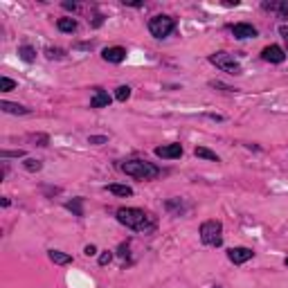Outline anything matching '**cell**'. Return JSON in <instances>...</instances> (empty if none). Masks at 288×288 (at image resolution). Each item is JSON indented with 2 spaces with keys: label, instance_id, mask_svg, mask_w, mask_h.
I'll return each mask as SVG.
<instances>
[{
  "label": "cell",
  "instance_id": "7a4b0ae2",
  "mask_svg": "<svg viewBox=\"0 0 288 288\" xmlns=\"http://www.w3.org/2000/svg\"><path fill=\"white\" fill-rule=\"evenodd\" d=\"M122 171L126 176L138 178V180H153L160 176V169L146 160H126L122 165Z\"/></svg>",
  "mask_w": 288,
  "mask_h": 288
},
{
  "label": "cell",
  "instance_id": "d4e9b609",
  "mask_svg": "<svg viewBox=\"0 0 288 288\" xmlns=\"http://www.w3.org/2000/svg\"><path fill=\"white\" fill-rule=\"evenodd\" d=\"M0 155H2L5 160H7V158H23V155H25V151H23V149H18V151H2Z\"/></svg>",
  "mask_w": 288,
  "mask_h": 288
},
{
  "label": "cell",
  "instance_id": "ffe728a7",
  "mask_svg": "<svg viewBox=\"0 0 288 288\" xmlns=\"http://www.w3.org/2000/svg\"><path fill=\"white\" fill-rule=\"evenodd\" d=\"M167 209H169V212H173L176 216H180V214L185 212V205H182L180 198H173V201H167Z\"/></svg>",
  "mask_w": 288,
  "mask_h": 288
},
{
  "label": "cell",
  "instance_id": "83f0119b",
  "mask_svg": "<svg viewBox=\"0 0 288 288\" xmlns=\"http://www.w3.org/2000/svg\"><path fill=\"white\" fill-rule=\"evenodd\" d=\"M106 142H108L106 135H90L88 138V144H106Z\"/></svg>",
  "mask_w": 288,
  "mask_h": 288
},
{
  "label": "cell",
  "instance_id": "277c9868",
  "mask_svg": "<svg viewBox=\"0 0 288 288\" xmlns=\"http://www.w3.org/2000/svg\"><path fill=\"white\" fill-rule=\"evenodd\" d=\"M173 29H176V21L171 16H165V14H158L149 21V32L155 38H167Z\"/></svg>",
  "mask_w": 288,
  "mask_h": 288
},
{
  "label": "cell",
  "instance_id": "9a60e30c",
  "mask_svg": "<svg viewBox=\"0 0 288 288\" xmlns=\"http://www.w3.org/2000/svg\"><path fill=\"white\" fill-rule=\"evenodd\" d=\"M194 153H196V158H203V160H209V162H221V158L214 151H209L207 146H196L194 149Z\"/></svg>",
  "mask_w": 288,
  "mask_h": 288
},
{
  "label": "cell",
  "instance_id": "ba28073f",
  "mask_svg": "<svg viewBox=\"0 0 288 288\" xmlns=\"http://www.w3.org/2000/svg\"><path fill=\"white\" fill-rule=\"evenodd\" d=\"M261 59L268 63H284L286 61V52H284L279 45H268L261 50Z\"/></svg>",
  "mask_w": 288,
  "mask_h": 288
},
{
  "label": "cell",
  "instance_id": "f1b7e54d",
  "mask_svg": "<svg viewBox=\"0 0 288 288\" xmlns=\"http://www.w3.org/2000/svg\"><path fill=\"white\" fill-rule=\"evenodd\" d=\"M279 34H282V38L286 41V45H288V25H279Z\"/></svg>",
  "mask_w": 288,
  "mask_h": 288
},
{
  "label": "cell",
  "instance_id": "ac0fdd59",
  "mask_svg": "<svg viewBox=\"0 0 288 288\" xmlns=\"http://www.w3.org/2000/svg\"><path fill=\"white\" fill-rule=\"evenodd\" d=\"M57 27L65 34H72V32H77V21L75 18H59V21H57Z\"/></svg>",
  "mask_w": 288,
  "mask_h": 288
},
{
  "label": "cell",
  "instance_id": "5b68a950",
  "mask_svg": "<svg viewBox=\"0 0 288 288\" xmlns=\"http://www.w3.org/2000/svg\"><path fill=\"white\" fill-rule=\"evenodd\" d=\"M209 63H214L219 70H223V72H228V75H234V77H239L241 72H243L241 63L234 59V57H232V54H228V52L212 54V57H209Z\"/></svg>",
  "mask_w": 288,
  "mask_h": 288
},
{
  "label": "cell",
  "instance_id": "8992f818",
  "mask_svg": "<svg viewBox=\"0 0 288 288\" xmlns=\"http://www.w3.org/2000/svg\"><path fill=\"white\" fill-rule=\"evenodd\" d=\"M252 257H255V250H252V248L239 246V248H230V250H228V259L234 263V266H241V263L250 261Z\"/></svg>",
  "mask_w": 288,
  "mask_h": 288
},
{
  "label": "cell",
  "instance_id": "7402d4cb",
  "mask_svg": "<svg viewBox=\"0 0 288 288\" xmlns=\"http://www.w3.org/2000/svg\"><path fill=\"white\" fill-rule=\"evenodd\" d=\"M128 97H131V88L128 86H119L117 90H115V99L117 102H126Z\"/></svg>",
  "mask_w": 288,
  "mask_h": 288
},
{
  "label": "cell",
  "instance_id": "f546056e",
  "mask_svg": "<svg viewBox=\"0 0 288 288\" xmlns=\"http://www.w3.org/2000/svg\"><path fill=\"white\" fill-rule=\"evenodd\" d=\"M84 252H86V257H95L97 255V248L95 246H86Z\"/></svg>",
  "mask_w": 288,
  "mask_h": 288
},
{
  "label": "cell",
  "instance_id": "4316f807",
  "mask_svg": "<svg viewBox=\"0 0 288 288\" xmlns=\"http://www.w3.org/2000/svg\"><path fill=\"white\" fill-rule=\"evenodd\" d=\"M29 140H32V142H38V146H48V135H29Z\"/></svg>",
  "mask_w": 288,
  "mask_h": 288
},
{
  "label": "cell",
  "instance_id": "30bf717a",
  "mask_svg": "<svg viewBox=\"0 0 288 288\" xmlns=\"http://www.w3.org/2000/svg\"><path fill=\"white\" fill-rule=\"evenodd\" d=\"M232 34L239 41H246V38H255L259 32H257V27L248 25V23H236V25H232Z\"/></svg>",
  "mask_w": 288,
  "mask_h": 288
},
{
  "label": "cell",
  "instance_id": "52a82bcc",
  "mask_svg": "<svg viewBox=\"0 0 288 288\" xmlns=\"http://www.w3.org/2000/svg\"><path fill=\"white\" fill-rule=\"evenodd\" d=\"M155 155L162 158V160H176L182 155V144L180 142H171V144H162L155 149Z\"/></svg>",
  "mask_w": 288,
  "mask_h": 288
},
{
  "label": "cell",
  "instance_id": "836d02e7",
  "mask_svg": "<svg viewBox=\"0 0 288 288\" xmlns=\"http://www.w3.org/2000/svg\"><path fill=\"white\" fill-rule=\"evenodd\" d=\"M284 266H286V268H288V257H286V259H284Z\"/></svg>",
  "mask_w": 288,
  "mask_h": 288
},
{
  "label": "cell",
  "instance_id": "d6986e66",
  "mask_svg": "<svg viewBox=\"0 0 288 288\" xmlns=\"http://www.w3.org/2000/svg\"><path fill=\"white\" fill-rule=\"evenodd\" d=\"M106 189L111 194H115V196H133V189L128 185H108Z\"/></svg>",
  "mask_w": 288,
  "mask_h": 288
},
{
  "label": "cell",
  "instance_id": "e575fe53",
  "mask_svg": "<svg viewBox=\"0 0 288 288\" xmlns=\"http://www.w3.org/2000/svg\"><path fill=\"white\" fill-rule=\"evenodd\" d=\"M212 288H221V286H212Z\"/></svg>",
  "mask_w": 288,
  "mask_h": 288
},
{
  "label": "cell",
  "instance_id": "484cf974",
  "mask_svg": "<svg viewBox=\"0 0 288 288\" xmlns=\"http://www.w3.org/2000/svg\"><path fill=\"white\" fill-rule=\"evenodd\" d=\"M111 261H113V252L111 250H106V252L99 255V266H106V263H111Z\"/></svg>",
  "mask_w": 288,
  "mask_h": 288
},
{
  "label": "cell",
  "instance_id": "44dd1931",
  "mask_svg": "<svg viewBox=\"0 0 288 288\" xmlns=\"http://www.w3.org/2000/svg\"><path fill=\"white\" fill-rule=\"evenodd\" d=\"M23 167H25L29 173H36V171H41L43 169V162L41 160H36V158H27L25 162H23Z\"/></svg>",
  "mask_w": 288,
  "mask_h": 288
},
{
  "label": "cell",
  "instance_id": "d6a6232c",
  "mask_svg": "<svg viewBox=\"0 0 288 288\" xmlns=\"http://www.w3.org/2000/svg\"><path fill=\"white\" fill-rule=\"evenodd\" d=\"M119 255H122V257H126V255H128V246H126V243H124V246L119 248Z\"/></svg>",
  "mask_w": 288,
  "mask_h": 288
},
{
  "label": "cell",
  "instance_id": "1f68e13d",
  "mask_svg": "<svg viewBox=\"0 0 288 288\" xmlns=\"http://www.w3.org/2000/svg\"><path fill=\"white\" fill-rule=\"evenodd\" d=\"M63 9H68V11H77V5H75V2H63Z\"/></svg>",
  "mask_w": 288,
  "mask_h": 288
},
{
  "label": "cell",
  "instance_id": "cb8c5ba5",
  "mask_svg": "<svg viewBox=\"0 0 288 288\" xmlns=\"http://www.w3.org/2000/svg\"><path fill=\"white\" fill-rule=\"evenodd\" d=\"M45 57H48V59H63L65 52L63 50H59V48H48L45 50Z\"/></svg>",
  "mask_w": 288,
  "mask_h": 288
},
{
  "label": "cell",
  "instance_id": "9c48e42d",
  "mask_svg": "<svg viewBox=\"0 0 288 288\" xmlns=\"http://www.w3.org/2000/svg\"><path fill=\"white\" fill-rule=\"evenodd\" d=\"M102 59L106 61V63H122V61L126 59V50L119 48V45H113V48H106L102 52Z\"/></svg>",
  "mask_w": 288,
  "mask_h": 288
},
{
  "label": "cell",
  "instance_id": "6da1fadb",
  "mask_svg": "<svg viewBox=\"0 0 288 288\" xmlns=\"http://www.w3.org/2000/svg\"><path fill=\"white\" fill-rule=\"evenodd\" d=\"M117 221L122 225H126L128 230H135V232H151L155 228V219L149 212L138 207H119L117 209Z\"/></svg>",
  "mask_w": 288,
  "mask_h": 288
},
{
  "label": "cell",
  "instance_id": "4fadbf2b",
  "mask_svg": "<svg viewBox=\"0 0 288 288\" xmlns=\"http://www.w3.org/2000/svg\"><path fill=\"white\" fill-rule=\"evenodd\" d=\"M48 257H50V261L57 263V266H68V263H72V257H70L68 252H61V250H50Z\"/></svg>",
  "mask_w": 288,
  "mask_h": 288
},
{
  "label": "cell",
  "instance_id": "2e32d148",
  "mask_svg": "<svg viewBox=\"0 0 288 288\" xmlns=\"http://www.w3.org/2000/svg\"><path fill=\"white\" fill-rule=\"evenodd\" d=\"M65 209H70V212L75 214V216H84V198H72V201H68V203H65Z\"/></svg>",
  "mask_w": 288,
  "mask_h": 288
},
{
  "label": "cell",
  "instance_id": "4dcf8cb0",
  "mask_svg": "<svg viewBox=\"0 0 288 288\" xmlns=\"http://www.w3.org/2000/svg\"><path fill=\"white\" fill-rule=\"evenodd\" d=\"M124 5H128V7H142V2H140V0H124Z\"/></svg>",
  "mask_w": 288,
  "mask_h": 288
},
{
  "label": "cell",
  "instance_id": "5bb4252c",
  "mask_svg": "<svg viewBox=\"0 0 288 288\" xmlns=\"http://www.w3.org/2000/svg\"><path fill=\"white\" fill-rule=\"evenodd\" d=\"M263 9L277 11L279 16L288 21V2H286V0H282V2H263Z\"/></svg>",
  "mask_w": 288,
  "mask_h": 288
},
{
  "label": "cell",
  "instance_id": "8fae6325",
  "mask_svg": "<svg viewBox=\"0 0 288 288\" xmlns=\"http://www.w3.org/2000/svg\"><path fill=\"white\" fill-rule=\"evenodd\" d=\"M111 95H108L106 90H102V88H97V92L92 95V99H90V108H108L111 106Z\"/></svg>",
  "mask_w": 288,
  "mask_h": 288
},
{
  "label": "cell",
  "instance_id": "e0dca14e",
  "mask_svg": "<svg viewBox=\"0 0 288 288\" xmlns=\"http://www.w3.org/2000/svg\"><path fill=\"white\" fill-rule=\"evenodd\" d=\"M18 57H21L25 63H32V61H36V50H34L32 45H21V48H18Z\"/></svg>",
  "mask_w": 288,
  "mask_h": 288
},
{
  "label": "cell",
  "instance_id": "7c38bea8",
  "mask_svg": "<svg viewBox=\"0 0 288 288\" xmlns=\"http://www.w3.org/2000/svg\"><path fill=\"white\" fill-rule=\"evenodd\" d=\"M0 111L9 113V115H29V108L21 106V104H11V102H0Z\"/></svg>",
  "mask_w": 288,
  "mask_h": 288
},
{
  "label": "cell",
  "instance_id": "603a6c76",
  "mask_svg": "<svg viewBox=\"0 0 288 288\" xmlns=\"http://www.w3.org/2000/svg\"><path fill=\"white\" fill-rule=\"evenodd\" d=\"M14 88H16V81L9 79V77H0V90L9 92V90H14Z\"/></svg>",
  "mask_w": 288,
  "mask_h": 288
},
{
  "label": "cell",
  "instance_id": "3957f363",
  "mask_svg": "<svg viewBox=\"0 0 288 288\" xmlns=\"http://www.w3.org/2000/svg\"><path fill=\"white\" fill-rule=\"evenodd\" d=\"M198 234H201V241H203L205 246L219 248L221 243H223V223L216 219L205 221V223L201 225V230H198Z\"/></svg>",
  "mask_w": 288,
  "mask_h": 288
}]
</instances>
